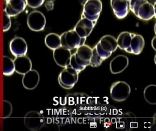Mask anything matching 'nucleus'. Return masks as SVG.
I'll use <instances>...</instances> for the list:
<instances>
[{"label": "nucleus", "instance_id": "nucleus-27", "mask_svg": "<svg viewBox=\"0 0 156 131\" xmlns=\"http://www.w3.org/2000/svg\"><path fill=\"white\" fill-rule=\"evenodd\" d=\"M129 2V1H131V0H127Z\"/></svg>", "mask_w": 156, "mask_h": 131}, {"label": "nucleus", "instance_id": "nucleus-21", "mask_svg": "<svg viewBox=\"0 0 156 131\" xmlns=\"http://www.w3.org/2000/svg\"><path fill=\"white\" fill-rule=\"evenodd\" d=\"M3 74L6 76H10L14 73L15 66L13 60L9 56L4 55L3 57Z\"/></svg>", "mask_w": 156, "mask_h": 131}, {"label": "nucleus", "instance_id": "nucleus-18", "mask_svg": "<svg viewBox=\"0 0 156 131\" xmlns=\"http://www.w3.org/2000/svg\"><path fill=\"white\" fill-rule=\"evenodd\" d=\"M13 62L15 71L20 74L24 75L32 69V63L31 61L26 55L16 57Z\"/></svg>", "mask_w": 156, "mask_h": 131}, {"label": "nucleus", "instance_id": "nucleus-10", "mask_svg": "<svg viewBox=\"0 0 156 131\" xmlns=\"http://www.w3.org/2000/svg\"><path fill=\"white\" fill-rule=\"evenodd\" d=\"M27 22L30 29L34 32H40L45 27L46 18L41 12L34 11L28 15Z\"/></svg>", "mask_w": 156, "mask_h": 131}, {"label": "nucleus", "instance_id": "nucleus-12", "mask_svg": "<svg viewBox=\"0 0 156 131\" xmlns=\"http://www.w3.org/2000/svg\"><path fill=\"white\" fill-rule=\"evenodd\" d=\"M27 3L26 0H9L5 2V12L10 17L16 16L24 11Z\"/></svg>", "mask_w": 156, "mask_h": 131}, {"label": "nucleus", "instance_id": "nucleus-20", "mask_svg": "<svg viewBox=\"0 0 156 131\" xmlns=\"http://www.w3.org/2000/svg\"><path fill=\"white\" fill-rule=\"evenodd\" d=\"M144 96L146 101L151 105L156 104V86L150 85L144 91Z\"/></svg>", "mask_w": 156, "mask_h": 131}, {"label": "nucleus", "instance_id": "nucleus-8", "mask_svg": "<svg viewBox=\"0 0 156 131\" xmlns=\"http://www.w3.org/2000/svg\"><path fill=\"white\" fill-rule=\"evenodd\" d=\"M131 89L128 84L123 81H118L111 86L110 96L116 102H123L128 98Z\"/></svg>", "mask_w": 156, "mask_h": 131}, {"label": "nucleus", "instance_id": "nucleus-2", "mask_svg": "<svg viewBox=\"0 0 156 131\" xmlns=\"http://www.w3.org/2000/svg\"><path fill=\"white\" fill-rule=\"evenodd\" d=\"M116 40L119 48L134 55L140 54L145 45V41L142 36L129 32L121 33Z\"/></svg>", "mask_w": 156, "mask_h": 131}, {"label": "nucleus", "instance_id": "nucleus-25", "mask_svg": "<svg viewBox=\"0 0 156 131\" xmlns=\"http://www.w3.org/2000/svg\"><path fill=\"white\" fill-rule=\"evenodd\" d=\"M45 7L47 11H50L53 10L54 8V3L52 1H47L45 3Z\"/></svg>", "mask_w": 156, "mask_h": 131}, {"label": "nucleus", "instance_id": "nucleus-5", "mask_svg": "<svg viewBox=\"0 0 156 131\" xmlns=\"http://www.w3.org/2000/svg\"><path fill=\"white\" fill-rule=\"evenodd\" d=\"M61 46H63L72 52L79 46L85 44L86 38H82L74 30L65 32L60 35Z\"/></svg>", "mask_w": 156, "mask_h": 131}, {"label": "nucleus", "instance_id": "nucleus-7", "mask_svg": "<svg viewBox=\"0 0 156 131\" xmlns=\"http://www.w3.org/2000/svg\"><path fill=\"white\" fill-rule=\"evenodd\" d=\"M102 9V3L100 0H87L84 5L82 18L97 22Z\"/></svg>", "mask_w": 156, "mask_h": 131}, {"label": "nucleus", "instance_id": "nucleus-15", "mask_svg": "<svg viewBox=\"0 0 156 131\" xmlns=\"http://www.w3.org/2000/svg\"><path fill=\"white\" fill-rule=\"evenodd\" d=\"M40 76L36 70L31 69L23 75L22 84L25 89L31 90L35 89L39 84Z\"/></svg>", "mask_w": 156, "mask_h": 131}, {"label": "nucleus", "instance_id": "nucleus-14", "mask_svg": "<svg viewBox=\"0 0 156 131\" xmlns=\"http://www.w3.org/2000/svg\"><path fill=\"white\" fill-rule=\"evenodd\" d=\"M11 52L15 57L25 55L28 52V45L22 37H16L10 43Z\"/></svg>", "mask_w": 156, "mask_h": 131}, {"label": "nucleus", "instance_id": "nucleus-9", "mask_svg": "<svg viewBox=\"0 0 156 131\" xmlns=\"http://www.w3.org/2000/svg\"><path fill=\"white\" fill-rule=\"evenodd\" d=\"M44 123L45 119L43 116L37 111H30L24 116V125L31 131H39L44 126Z\"/></svg>", "mask_w": 156, "mask_h": 131}, {"label": "nucleus", "instance_id": "nucleus-16", "mask_svg": "<svg viewBox=\"0 0 156 131\" xmlns=\"http://www.w3.org/2000/svg\"><path fill=\"white\" fill-rule=\"evenodd\" d=\"M111 5L117 18L123 19L127 15L129 7L127 0H111Z\"/></svg>", "mask_w": 156, "mask_h": 131}, {"label": "nucleus", "instance_id": "nucleus-3", "mask_svg": "<svg viewBox=\"0 0 156 131\" xmlns=\"http://www.w3.org/2000/svg\"><path fill=\"white\" fill-rule=\"evenodd\" d=\"M92 48L84 44L76 48L72 52L70 61V66L78 73L90 65L92 57Z\"/></svg>", "mask_w": 156, "mask_h": 131}, {"label": "nucleus", "instance_id": "nucleus-6", "mask_svg": "<svg viewBox=\"0 0 156 131\" xmlns=\"http://www.w3.org/2000/svg\"><path fill=\"white\" fill-rule=\"evenodd\" d=\"M78 74L79 73L70 66L65 67L58 77L59 84L65 89H71L78 81Z\"/></svg>", "mask_w": 156, "mask_h": 131}, {"label": "nucleus", "instance_id": "nucleus-1", "mask_svg": "<svg viewBox=\"0 0 156 131\" xmlns=\"http://www.w3.org/2000/svg\"><path fill=\"white\" fill-rule=\"evenodd\" d=\"M118 47L117 40L114 36L110 35L103 36L96 45L92 48L90 66L98 67L101 65L103 61L110 57Z\"/></svg>", "mask_w": 156, "mask_h": 131}, {"label": "nucleus", "instance_id": "nucleus-11", "mask_svg": "<svg viewBox=\"0 0 156 131\" xmlns=\"http://www.w3.org/2000/svg\"><path fill=\"white\" fill-rule=\"evenodd\" d=\"M72 54L71 50L63 46H60L53 50V57L55 63L64 68L70 66Z\"/></svg>", "mask_w": 156, "mask_h": 131}, {"label": "nucleus", "instance_id": "nucleus-23", "mask_svg": "<svg viewBox=\"0 0 156 131\" xmlns=\"http://www.w3.org/2000/svg\"><path fill=\"white\" fill-rule=\"evenodd\" d=\"M12 22L10 16H9L5 12L3 11V31L7 32L11 27Z\"/></svg>", "mask_w": 156, "mask_h": 131}, {"label": "nucleus", "instance_id": "nucleus-13", "mask_svg": "<svg viewBox=\"0 0 156 131\" xmlns=\"http://www.w3.org/2000/svg\"><path fill=\"white\" fill-rule=\"evenodd\" d=\"M97 22L87 18H82L77 23L73 30L82 38H87L92 32Z\"/></svg>", "mask_w": 156, "mask_h": 131}, {"label": "nucleus", "instance_id": "nucleus-17", "mask_svg": "<svg viewBox=\"0 0 156 131\" xmlns=\"http://www.w3.org/2000/svg\"><path fill=\"white\" fill-rule=\"evenodd\" d=\"M128 64V57L123 55H119L111 60L110 63V71L113 74L120 73L126 69Z\"/></svg>", "mask_w": 156, "mask_h": 131}, {"label": "nucleus", "instance_id": "nucleus-19", "mask_svg": "<svg viewBox=\"0 0 156 131\" xmlns=\"http://www.w3.org/2000/svg\"><path fill=\"white\" fill-rule=\"evenodd\" d=\"M44 42L46 46L51 50H55L61 46L60 35L54 33L47 34L45 36Z\"/></svg>", "mask_w": 156, "mask_h": 131}, {"label": "nucleus", "instance_id": "nucleus-4", "mask_svg": "<svg viewBox=\"0 0 156 131\" xmlns=\"http://www.w3.org/2000/svg\"><path fill=\"white\" fill-rule=\"evenodd\" d=\"M130 11L141 20H150L155 17V3L154 5L147 0H131L129 2Z\"/></svg>", "mask_w": 156, "mask_h": 131}, {"label": "nucleus", "instance_id": "nucleus-22", "mask_svg": "<svg viewBox=\"0 0 156 131\" xmlns=\"http://www.w3.org/2000/svg\"><path fill=\"white\" fill-rule=\"evenodd\" d=\"M3 118H7L10 116L12 112V105L9 101H3Z\"/></svg>", "mask_w": 156, "mask_h": 131}, {"label": "nucleus", "instance_id": "nucleus-24", "mask_svg": "<svg viewBox=\"0 0 156 131\" xmlns=\"http://www.w3.org/2000/svg\"><path fill=\"white\" fill-rule=\"evenodd\" d=\"M27 5L32 8H37L41 6L44 0H26Z\"/></svg>", "mask_w": 156, "mask_h": 131}, {"label": "nucleus", "instance_id": "nucleus-26", "mask_svg": "<svg viewBox=\"0 0 156 131\" xmlns=\"http://www.w3.org/2000/svg\"><path fill=\"white\" fill-rule=\"evenodd\" d=\"M9 1V0H4V2H8Z\"/></svg>", "mask_w": 156, "mask_h": 131}]
</instances>
